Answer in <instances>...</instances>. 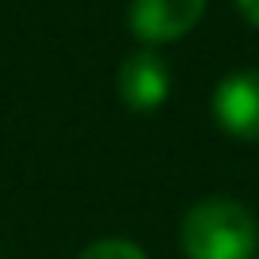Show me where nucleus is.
<instances>
[{
	"label": "nucleus",
	"instance_id": "nucleus-6",
	"mask_svg": "<svg viewBox=\"0 0 259 259\" xmlns=\"http://www.w3.org/2000/svg\"><path fill=\"white\" fill-rule=\"evenodd\" d=\"M236 8H240V16L251 27H259V0H236Z\"/></svg>",
	"mask_w": 259,
	"mask_h": 259
},
{
	"label": "nucleus",
	"instance_id": "nucleus-2",
	"mask_svg": "<svg viewBox=\"0 0 259 259\" xmlns=\"http://www.w3.org/2000/svg\"><path fill=\"white\" fill-rule=\"evenodd\" d=\"M213 118L240 141H259V69L233 73L213 92Z\"/></svg>",
	"mask_w": 259,
	"mask_h": 259
},
{
	"label": "nucleus",
	"instance_id": "nucleus-1",
	"mask_svg": "<svg viewBox=\"0 0 259 259\" xmlns=\"http://www.w3.org/2000/svg\"><path fill=\"white\" fill-rule=\"evenodd\" d=\"M179 240L187 259H251L259 229L248 206L236 198H206L187 210Z\"/></svg>",
	"mask_w": 259,
	"mask_h": 259
},
{
	"label": "nucleus",
	"instance_id": "nucleus-3",
	"mask_svg": "<svg viewBox=\"0 0 259 259\" xmlns=\"http://www.w3.org/2000/svg\"><path fill=\"white\" fill-rule=\"evenodd\" d=\"M206 12V0H134L130 31L141 42H176L191 31Z\"/></svg>",
	"mask_w": 259,
	"mask_h": 259
},
{
	"label": "nucleus",
	"instance_id": "nucleus-4",
	"mask_svg": "<svg viewBox=\"0 0 259 259\" xmlns=\"http://www.w3.org/2000/svg\"><path fill=\"white\" fill-rule=\"evenodd\" d=\"M171 73L156 50H138L130 54L118 69V92L130 111H156L168 99Z\"/></svg>",
	"mask_w": 259,
	"mask_h": 259
},
{
	"label": "nucleus",
	"instance_id": "nucleus-5",
	"mask_svg": "<svg viewBox=\"0 0 259 259\" xmlns=\"http://www.w3.org/2000/svg\"><path fill=\"white\" fill-rule=\"evenodd\" d=\"M80 259H145V251L138 248L134 240H96L92 248L80 251Z\"/></svg>",
	"mask_w": 259,
	"mask_h": 259
}]
</instances>
